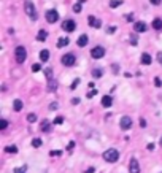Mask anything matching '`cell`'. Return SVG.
Segmentation results:
<instances>
[{"label":"cell","instance_id":"cell-26","mask_svg":"<svg viewBox=\"0 0 162 173\" xmlns=\"http://www.w3.org/2000/svg\"><path fill=\"white\" fill-rule=\"evenodd\" d=\"M62 122H64V118H62V116H57V118L52 121V124H56V126H60Z\"/></svg>","mask_w":162,"mask_h":173},{"label":"cell","instance_id":"cell-23","mask_svg":"<svg viewBox=\"0 0 162 173\" xmlns=\"http://www.w3.org/2000/svg\"><path fill=\"white\" fill-rule=\"evenodd\" d=\"M32 146H34V148H40V146H42V140H40V138H34V140H32Z\"/></svg>","mask_w":162,"mask_h":173},{"label":"cell","instance_id":"cell-38","mask_svg":"<svg viewBox=\"0 0 162 173\" xmlns=\"http://www.w3.org/2000/svg\"><path fill=\"white\" fill-rule=\"evenodd\" d=\"M59 154H60V151H51L49 156H59Z\"/></svg>","mask_w":162,"mask_h":173},{"label":"cell","instance_id":"cell-4","mask_svg":"<svg viewBox=\"0 0 162 173\" xmlns=\"http://www.w3.org/2000/svg\"><path fill=\"white\" fill-rule=\"evenodd\" d=\"M57 19H59V13L56 10H48L46 11V21H48L49 24L57 22Z\"/></svg>","mask_w":162,"mask_h":173},{"label":"cell","instance_id":"cell-46","mask_svg":"<svg viewBox=\"0 0 162 173\" xmlns=\"http://www.w3.org/2000/svg\"><path fill=\"white\" fill-rule=\"evenodd\" d=\"M148 149H149V151L154 149V143H149V145H148Z\"/></svg>","mask_w":162,"mask_h":173},{"label":"cell","instance_id":"cell-40","mask_svg":"<svg viewBox=\"0 0 162 173\" xmlns=\"http://www.w3.org/2000/svg\"><path fill=\"white\" fill-rule=\"evenodd\" d=\"M73 146H75V143H73V141H70V143H69V146H67V149H69V151H72V148H73Z\"/></svg>","mask_w":162,"mask_h":173},{"label":"cell","instance_id":"cell-33","mask_svg":"<svg viewBox=\"0 0 162 173\" xmlns=\"http://www.w3.org/2000/svg\"><path fill=\"white\" fill-rule=\"evenodd\" d=\"M26 170H27V165H24V167H19V168H16V170H14V173H26Z\"/></svg>","mask_w":162,"mask_h":173},{"label":"cell","instance_id":"cell-32","mask_svg":"<svg viewBox=\"0 0 162 173\" xmlns=\"http://www.w3.org/2000/svg\"><path fill=\"white\" fill-rule=\"evenodd\" d=\"M27 121L29 122H35V121H37V116H35L34 113H30V114L27 116Z\"/></svg>","mask_w":162,"mask_h":173},{"label":"cell","instance_id":"cell-22","mask_svg":"<svg viewBox=\"0 0 162 173\" xmlns=\"http://www.w3.org/2000/svg\"><path fill=\"white\" fill-rule=\"evenodd\" d=\"M102 75H104V71L100 70V68H94V70H92V76H94V78H100Z\"/></svg>","mask_w":162,"mask_h":173},{"label":"cell","instance_id":"cell-30","mask_svg":"<svg viewBox=\"0 0 162 173\" xmlns=\"http://www.w3.org/2000/svg\"><path fill=\"white\" fill-rule=\"evenodd\" d=\"M8 127V121H5V119H2V121H0V129L3 130V129H7Z\"/></svg>","mask_w":162,"mask_h":173},{"label":"cell","instance_id":"cell-45","mask_svg":"<svg viewBox=\"0 0 162 173\" xmlns=\"http://www.w3.org/2000/svg\"><path fill=\"white\" fill-rule=\"evenodd\" d=\"M149 2H151L153 5H159V3H161V0H149Z\"/></svg>","mask_w":162,"mask_h":173},{"label":"cell","instance_id":"cell-16","mask_svg":"<svg viewBox=\"0 0 162 173\" xmlns=\"http://www.w3.org/2000/svg\"><path fill=\"white\" fill-rule=\"evenodd\" d=\"M69 38L67 37H62V38H59L57 40V48H64V46H67V44H69Z\"/></svg>","mask_w":162,"mask_h":173},{"label":"cell","instance_id":"cell-15","mask_svg":"<svg viewBox=\"0 0 162 173\" xmlns=\"http://www.w3.org/2000/svg\"><path fill=\"white\" fill-rule=\"evenodd\" d=\"M48 59H49V51L48 49H42V53H40V61L48 62Z\"/></svg>","mask_w":162,"mask_h":173},{"label":"cell","instance_id":"cell-10","mask_svg":"<svg viewBox=\"0 0 162 173\" xmlns=\"http://www.w3.org/2000/svg\"><path fill=\"white\" fill-rule=\"evenodd\" d=\"M87 22H89V26H92L94 29H99V27H102V21L95 19L94 16H87Z\"/></svg>","mask_w":162,"mask_h":173},{"label":"cell","instance_id":"cell-29","mask_svg":"<svg viewBox=\"0 0 162 173\" xmlns=\"http://www.w3.org/2000/svg\"><path fill=\"white\" fill-rule=\"evenodd\" d=\"M73 11H75V13H81V3H75V5H73Z\"/></svg>","mask_w":162,"mask_h":173},{"label":"cell","instance_id":"cell-19","mask_svg":"<svg viewBox=\"0 0 162 173\" xmlns=\"http://www.w3.org/2000/svg\"><path fill=\"white\" fill-rule=\"evenodd\" d=\"M5 151H7L8 154H16V153H17V146L10 145V146H7V148H5Z\"/></svg>","mask_w":162,"mask_h":173},{"label":"cell","instance_id":"cell-44","mask_svg":"<svg viewBox=\"0 0 162 173\" xmlns=\"http://www.w3.org/2000/svg\"><path fill=\"white\" fill-rule=\"evenodd\" d=\"M113 32H116V27H108V34H113Z\"/></svg>","mask_w":162,"mask_h":173},{"label":"cell","instance_id":"cell-3","mask_svg":"<svg viewBox=\"0 0 162 173\" xmlns=\"http://www.w3.org/2000/svg\"><path fill=\"white\" fill-rule=\"evenodd\" d=\"M14 57H16V62H17V64H22V62H26V57H27L26 48H24V46H17L16 49H14Z\"/></svg>","mask_w":162,"mask_h":173},{"label":"cell","instance_id":"cell-24","mask_svg":"<svg viewBox=\"0 0 162 173\" xmlns=\"http://www.w3.org/2000/svg\"><path fill=\"white\" fill-rule=\"evenodd\" d=\"M42 130L43 132H48L49 130V121H43L42 122Z\"/></svg>","mask_w":162,"mask_h":173},{"label":"cell","instance_id":"cell-9","mask_svg":"<svg viewBox=\"0 0 162 173\" xmlns=\"http://www.w3.org/2000/svg\"><path fill=\"white\" fill-rule=\"evenodd\" d=\"M62 29L65 32H73L76 29V22H75V21H72V19H69V21H65V22L62 24Z\"/></svg>","mask_w":162,"mask_h":173},{"label":"cell","instance_id":"cell-27","mask_svg":"<svg viewBox=\"0 0 162 173\" xmlns=\"http://www.w3.org/2000/svg\"><path fill=\"white\" fill-rule=\"evenodd\" d=\"M45 76H46V79L52 78V70H51V68H46V70H45Z\"/></svg>","mask_w":162,"mask_h":173},{"label":"cell","instance_id":"cell-8","mask_svg":"<svg viewBox=\"0 0 162 173\" xmlns=\"http://www.w3.org/2000/svg\"><path fill=\"white\" fill-rule=\"evenodd\" d=\"M129 173H140V164L135 157L130 159V164H129Z\"/></svg>","mask_w":162,"mask_h":173},{"label":"cell","instance_id":"cell-36","mask_svg":"<svg viewBox=\"0 0 162 173\" xmlns=\"http://www.w3.org/2000/svg\"><path fill=\"white\" fill-rule=\"evenodd\" d=\"M157 61H159V64L162 65V51H161V53H157Z\"/></svg>","mask_w":162,"mask_h":173},{"label":"cell","instance_id":"cell-42","mask_svg":"<svg viewBox=\"0 0 162 173\" xmlns=\"http://www.w3.org/2000/svg\"><path fill=\"white\" fill-rule=\"evenodd\" d=\"M140 126L141 127H146V121H145V119H140Z\"/></svg>","mask_w":162,"mask_h":173},{"label":"cell","instance_id":"cell-43","mask_svg":"<svg viewBox=\"0 0 162 173\" xmlns=\"http://www.w3.org/2000/svg\"><path fill=\"white\" fill-rule=\"evenodd\" d=\"M126 19H127V21H134V14H127V16H126Z\"/></svg>","mask_w":162,"mask_h":173},{"label":"cell","instance_id":"cell-34","mask_svg":"<svg viewBox=\"0 0 162 173\" xmlns=\"http://www.w3.org/2000/svg\"><path fill=\"white\" fill-rule=\"evenodd\" d=\"M94 95H97V91L95 89H91V92L87 91V98H91V97H94Z\"/></svg>","mask_w":162,"mask_h":173},{"label":"cell","instance_id":"cell-14","mask_svg":"<svg viewBox=\"0 0 162 173\" xmlns=\"http://www.w3.org/2000/svg\"><path fill=\"white\" fill-rule=\"evenodd\" d=\"M151 61H153V59H151V56H149L148 53L141 54V64H143V65H149V64H151Z\"/></svg>","mask_w":162,"mask_h":173},{"label":"cell","instance_id":"cell-18","mask_svg":"<svg viewBox=\"0 0 162 173\" xmlns=\"http://www.w3.org/2000/svg\"><path fill=\"white\" fill-rule=\"evenodd\" d=\"M153 27H154L156 30H161V29H162V19H159V18H156V19L153 21Z\"/></svg>","mask_w":162,"mask_h":173},{"label":"cell","instance_id":"cell-1","mask_svg":"<svg viewBox=\"0 0 162 173\" xmlns=\"http://www.w3.org/2000/svg\"><path fill=\"white\" fill-rule=\"evenodd\" d=\"M24 10H26V13H27V16L30 18L32 21H37V19H38V13H37V8H35V5L32 3L30 0H26V3H24Z\"/></svg>","mask_w":162,"mask_h":173},{"label":"cell","instance_id":"cell-35","mask_svg":"<svg viewBox=\"0 0 162 173\" xmlns=\"http://www.w3.org/2000/svg\"><path fill=\"white\" fill-rule=\"evenodd\" d=\"M154 83H156V86H157V88H161V86H162V81H161L159 78H156V79H154Z\"/></svg>","mask_w":162,"mask_h":173},{"label":"cell","instance_id":"cell-17","mask_svg":"<svg viewBox=\"0 0 162 173\" xmlns=\"http://www.w3.org/2000/svg\"><path fill=\"white\" fill-rule=\"evenodd\" d=\"M46 38H48V32H46V30H40V32H38V35H37L38 41H45Z\"/></svg>","mask_w":162,"mask_h":173},{"label":"cell","instance_id":"cell-21","mask_svg":"<svg viewBox=\"0 0 162 173\" xmlns=\"http://www.w3.org/2000/svg\"><path fill=\"white\" fill-rule=\"evenodd\" d=\"M13 106H14V111H21L22 110V102L19 100V98H16L14 103H13Z\"/></svg>","mask_w":162,"mask_h":173},{"label":"cell","instance_id":"cell-41","mask_svg":"<svg viewBox=\"0 0 162 173\" xmlns=\"http://www.w3.org/2000/svg\"><path fill=\"white\" fill-rule=\"evenodd\" d=\"M56 108H57V103H51V105H49V110H56Z\"/></svg>","mask_w":162,"mask_h":173},{"label":"cell","instance_id":"cell-2","mask_svg":"<svg viewBox=\"0 0 162 173\" xmlns=\"http://www.w3.org/2000/svg\"><path fill=\"white\" fill-rule=\"evenodd\" d=\"M104 159H105V162H110V164L116 162V160L119 159V151L110 148V149H107V151L104 153Z\"/></svg>","mask_w":162,"mask_h":173},{"label":"cell","instance_id":"cell-7","mask_svg":"<svg viewBox=\"0 0 162 173\" xmlns=\"http://www.w3.org/2000/svg\"><path fill=\"white\" fill-rule=\"evenodd\" d=\"M119 126H121V129H122V130H129L132 127V119L129 118V116H122V118H121Z\"/></svg>","mask_w":162,"mask_h":173},{"label":"cell","instance_id":"cell-28","mask_svg":"<svg viewBox=\"0 0 162 173\" xmlns=\"http://www.w3.org/2000/svg\"><path fill=\"white\" fill-rule=\"evenodd\" d=\"M40 70H42V65H40V64H34V65H32V71L37 73V71H40Z\"/></svg>","mask_w":162,"mask_h":173},{"label":"cell","instance_id":"cell-31","mask_svg":"<svg viewBox=\"0 0 162 173\" xmlns=\"http://www.w3.org/2000/svg\"><path fill=\"white\" fill-rule=\"evenodd\" d=\"M78 84H79V78L73 79V83H72V86H70V89H76V88H78Z\"/></svg>","mask_w":162,"mask_h":173},{"label":"cell","instance_id":"cell-47","mask_svg":"<svg viewBox=\"0 0 162 173\" xmlns=\"http://www.w3.org/2000/svg\"><path fill=\"white\" fill-rule=\"evenodd\" d=\"M86 173H94V168H92V167H89V168L86 170Z\"/></svg>","mask_w":162,"mask_h":173},{"label":"cell","instance_id":"cell-20","mask_svg":"<svg viewBox=\"0 0 162 173\" xmlns=\"http://www.w3.org/2000/svg\"><path fill=\"white\" fill-rule=\"evenodd\" d=\"M56 89H57V83H56L54 79H52V81L49 79V83H48V91H49V92H54Z\"/></svg>","mask_w":162,"mask_h":173},{"label":"cell","instance_id":"cell-13","mask_svg":"<svg viewBox=\"0 0 162 173\" xmlns=\"http://www.w3.org/2000/svg\"><path fill=\"white\" fill-rule=\"evenodd\" d=\"M87 41H89L87 35H81V37L78 38V41H76V43H78V46H79V48H84V46L87 44Z\"/></svg>","mask_w":162,"mask_h":173},{"label":"cell","instance_id":"cell-6","mask_svg":"<svg viewBox=\"0 0 162 173\" xmlns=\"http://www.w3.org/2000/svg\"><path fill=\"white\" fill-rule=\"evenodd\" d=\"M75 62H76V57L72 54V53H69V54L62 56V64L67 65V67H72V65H75Z\"/></svg>","mask_w":162,"mask_h":173},{"label":"cell","instance_id":"cell-11","mask_svg":"<svg viewBox=\"0 0 162 173\" xmlns=\"http://www.w3.org/2000/svg\"><path fill=\"white\" fill-rule=\"evenodd\" d=\"M134 29H135V32H146V29H148V26H146L145 22H141V21H138V22H135L134 24Z\"/></svg>","mask_w":162,"mask_h":173},{"label":"cell","instance_id":"cell-12","mask_svg":"<svg viewBox=\"0 0 162 173\" xmlns=\"http://www.w3.org/2000/svg\"><path fill=\"white\" fill-rule=\"evenodd\" d=\"M111 105H113V98H111L110 95H104V97H102V106L110 108Z\"/></svg>","mask_w":162,"mask_h":173},{"label":"cell","instance_id":"cell-5","mask_svg":"<svg viewBox=\"0 0 162 173\" xmlns=\"http://www.w3.org/2000/svg\"><path fill=\"white\" fill-rule=\"evenodd\" d=\"M91 56H92L94 59H102L105 56V48L102 46H95L92 48V51H91Z\"/></svg>","mask_w":162,"mask_h":173},{"label":"cell","instance_id":"cell-39","mask_svg":"<svg viewBox=\"0 0 162 173\" xmlns=\"http://www.w3.org/2000/svg\"><path fill=\"white\" fill-rule=\"evenodd\" d=\"M72 103H73V105H78V103H79V98H78V97H75V98L72 100Z\"/></svg>","mask_w":162,"mask_h":173},{"label":"cell","instance_id":"cell-37","mask_svg":"<svg viewBox=\"0 0 162 173\" xmlns=\"http://www.w3.org/2000/svg\"><path fill=\"white\" fill-rule=\"evenodd\" d=\"M130 43L132 44H137V35H134V37L130 38Z\"/></svg>","mask_w":162,"mask_h":173},{"label":"cell","instance_id":"cell-48","mask_svg":"<svg viewBox=\"0 0 162 173\" xmlns=\"http://www.w3.org/2000/svg\"><path fill=\"white\" fill-rule=\"evenodd\" d=\"M161 146H162V138H161Z\"/></svg>","mask_w":162,"mask_h":173},{"label":"cell","instance_id":"cell-25","mask_svg":"<svg viewBox=\"0 0 162 173\" xmlns=\"http://www.w3.org/2000/svg\"><path fill=\"white\" fill-rule=\"evenodd\" d=\"M121 3H122L121 0H110V7H111V8H116V7H119Z\"/></svg>","mask_w":162,"mask_h":173}]
</instances>
